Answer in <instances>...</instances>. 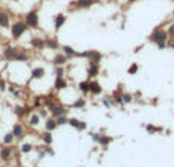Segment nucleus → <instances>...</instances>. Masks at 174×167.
Segmentation results:
<instances>
[{
    "instance_id": "nucleus-1",
    "label": "nucleus",
    "mask_w": 174,
    "mask_h": 167,
    "mask_svg": "<svg viewBox=\"0 0 174 167\" xmlns=\"http://www.w3.org/2000/svg\"><path fill=\"white\" fill-rule=\"evenodd\" d=\"M168 38H170V37H168V32L164 31L162 28H156V29L153 31V34L148 37V40H150L151 43H154L160 50L167 47V41H168Z\"/></svg>"
},
{
    "instance_id": "nucleus-2",
    "label": "nucleus",
    "mask_w": 174,
    "mask_h": 167,
    "mask_svg": "<svg viewBox=\"0 0 174 167\" xmlns=\"http://www.w3.org/2000/svg\"><path fill=\"white\" fill-rule=\"evenodd\" d=\"M9 28H11V37H12L14 40H20V38L23 37V34L28 31V26H26V23H25L23 20L14 21Z\"/></svg>"
},
{
    "instance_id": "nucleus-3",
    "label": "nucleus",
    "mask_w": 174,
    "mask_h": 167,
    "mask_svg": "<svg viewBox=\"0 0 174 167\" xmlns=\"http://www.w3.org/2000/svg\"><path fill=\"white\" fill-rule=\"evenodd\" d=\"M23 21L26 23L28 28L37 29V28H38V23H40V20H38V11H37V9L29 11V12L25 15V20H23Z\"/></svg>"
},
{
    "instance_id": "nucleus-4",
    "label": "nucleus",
    "mask_w": 174,
    "mask_h": 167,
    "mask_svg": "<svg viewBox=\"0 0 174 167\" xmlns=\"http://www.w3.org/2000/svg\"><path fill=\"white\" fill-rule=\"evenodd\" d=\"M78 56H83L89 59V64H99V61L102 59V53L98 50H86L83 53H78Z\"/></svg>"
},
{
    "instance_id": "nucleus-5",
    "label": "nucleus",
    "mask_w": 174,
    "mask_h": 167,
    "mask_svg": "<svg viewBox=\"0 0 174 167\" xmlns=\"http://www.w3.org/2000/svg\"><path fill=\"white\" fill-rule=\"evenodd\" d=\"M17 53H18V49H17V47H14V46H8V47L3 50V58H5L6 61H15Z\"/></svg>"
},
{
    "instance_id": "nucleus-6",
    "label": "nucleus",
    "mask_w": 174,
    "mask_h": 167,
    "mask_svg": "<svg viewBox=\"0 0 174 167\" xmlns=\"http://www.w3.org/2000/svg\"><path fill=\"white\" fill-rule=\"evenodd\" d=\"M29 113H31V108L26 106V105H17V106L14 108V114H15L18 119H23V117L29 116Z\"/></svg>"
},
{
    "instance_id": "nucleus-7",
    "label": "nucleus",
    "mask_w": 174,
    "mask_h": 167,
    "mask_svg": "<svg viewBox=\"0 0 174 167\" xmlns=\"http://www.w3.org/2000/svg\"><path fill=\"white\" fill-rule=\"evenodd\" d=\"M67 61H69V56H66L63 52L61 53H57L55 56H53V65L55 67H60V65H64V64H67Z\"/></svg>"
},
{
    "instance_id": "nucleus-8",
    "label": "nucleus",
    "mask_w": 174,
    "mask_h": 167,
    "mask_svg": "<svg viewBox=\"0 0 174 167\" xmlns=\"http://www.w3.org/2000/svg\"><path fill=\"white\" fill-rule=\"evenodd\" d=\"M31 46H32L35 50H43V49H46L44 38H40V37H32V38H31Z\"/></svg>"
},
{
    "instance_id": "nucleus-9",
    "label": "nucleus",
    "mask_w": 174,
    "mask_h": 167,
    "mask_svg": "<svg viewBox=\"0 0 174 167\" xmlns=\"http://www.w3.org/2000/svg\"><path fill=\"white\" fill-rule=\"evenodd\" d=\"M66 23V15L64 14H57L55 18H53V26H55V31L58 32Z\"/></svg>"
},
{
    "instance_id": "nucleus-10",
    "label": "nucleus",
    "mask_w": 174,
    "mask_h": 167,
    "mask_svg": "<svg viewBox=\"0 0 174 167\" xmlns=\"http://www.w3.org/2000/svg\"><path fill=\"white\" fill-rule=\"evenodd\" d=\"M12 134H14V137L17 138V140H22L23 137H25V128L20 125V123H14L12 126V131H11Z\"/></svg>"
},
{
    "instance_id": "nucleus-11",
    "label": "nucleus",
    "mask_w": 174,
    "mask_h": 167,
    "mask_svg": "<svg viewBox=\"0 0 174 167\" xmlns=\"http://www.w3.org/2000/svg\"><path fill=\"white\" fill-rule=\"evenodd\" d=\"M67 125L73 126L75 129H78V131H84L87 128V123L86 122H83V120H78V119H75V117H72V119H69V123Z\"/></svg>"
},
{
    "instance_id": "nucleus-12",
    "label": "nucleus",
    "mask_w": 174,
    "mask_h": 167,
    "mask_svg": "<svg viewBox=\"0 0 174 167\" xmlns=\"http://www.w3.org/2000/svg\"><path fill=\"white\" fill-rule=\"evenodd\" d=\"M58 105V100H57V97L55 96H47L46 99H44V108H47L49 109V113L55 108Z\"/></svg>"
},
{
    "instance_id": "nucleus-13",
    "label": "nucleus",
    "mask_w": 174,
    "mask_h": 167,
    "mask_svg": "<svg viewBox=\"0 0 174 167\" xmlns=\"http://www.w3.org/2000/svg\"><path fill=\"white\" fill-rule=\"evenodd\" d=\"M63 114H67V109H66V106H64V105H61V103H58V105H57V106L50 111V116H52V117H55V119H57V117H60V116H63Z\"/></svg>"
},
{
    "instance_id": "nucleus-14",
    "label": "nucleus",
    "mask_w": 174,
    "mask_h": 167,
    "mask_svg": "<svg viewBox=\"0 0 174 167\" xmlns=\"http://www.w3.org/2000/svg\"><path fill=\"white\" fill-rule=\"evenodd\" d=\"M95 3H96V0H77L75 2V8L77 9H87L92 5H95Z\"/></svg>"
},
{
    "instance_id": "nucleus-15",
    "label": "nucleus",
    "mask_w": 174,
    "mask_h": 167,
    "mask_svg": "<svg viewBox=\"0 0 174 167\" xmlns=\"http://www.w3.org/2000/svg\"><path fill=\"white\" fill-rule=\"evenodd\" d=\"M44 43H46V47L50 49V50H57V49L60 47V43H58V38H57V37L44 38Z\"/></svg>"
},
{
    "instance_id": "nucleus-16",
    "label": "nucleus",
    "mask_w": 174,
    "mask_h": 167,
    "mask_svg": "<svg viewBox=\"0 0 174 167\" xmlns=\"http://www.w3.org/2000/svg\"><path fill=\"white\" fill-rule=\"evenodd\" d=\"M29 58H31V55H29L28 50H25V49H18V53H17L15 61H18V62H26V61H29Z\"/></svg>"
},
{
    "instance_id": "nucleus-17",
    "label": "nucleus",
    "mask_w": 174,
    "mask_h": 167,
    "mask_svg": "<svg viewBox=\"0 0 174 167\" xmlns=\"http://www.w3.org/2000/svg\"><path fill=\"white\" fill-rule=\"evenodd\" d=\"M99 75V64H89L87 67V76L89 78H96Z\"/></svg>"
},
{
    "instance_id": "nucleus-18",
    "label": "nucleus",
    "mask_w": 174,
    "mask_h": 167,
    "mask_svg": "<svg viewBox=\"0 0 174 167\" xmlns=\"http://www.w3.org/2000/svg\"><path fill=\"white\" fill-rule=\"evenodd\" d=\"M11 157H12V149H11L9 146H5V147L0 149V158H2L3 161H9Z\"/></svg>"
},
{
    "instance_id": "nucleus-19",
    "label": "nucleus",
    "mask_w": 174,
    "mask_h": 167,
    "mask_svg": "<svg viewBox=\"0 0 174 167\" xmlns=\"http://www.w3.org/2000/svg\"><path fill=\"white\" fill-rule=\"evenodd\" d=\"M101 93H102L101 84L98 82V81H90V94L98 96V94H101Z\"/></svg>"
},
{
    "instance_id": "nucleus-20",
    "label": "nucleus",
    "mask_w": 174,
    "mask_h": 167,
    "mask_svg": "<svg viewBox=\"0 0 174 167\" xmlns=\"http://www.w3.org/2000/svg\"><path fill=\"white\" fill-rule=\"evenodd\" d=\"M53 88H55L57 91H61V90L67 88V81H66V78H55Z\"/></svg>"
},
{
    "instance_id": "nucleus-21",
    "label": "nucleus",
    "mask_w": 174,
    "mask_h": 167,
    "mask_svg": "<svg viewBox=\"0 0 174 167\" xmlns=\"http://www.w3.org/2000/svg\"><path fill=\"white\" fill-rule=\"evenodd\" d=\"M44 126H46V131H50V132H52L53 129H57V128H58L57 119H55V117H52V116H50V117H47V119H46V122H44Z\"/></svg>"
},
{
    "instance_id": "nucleus-22",
    "label": "nucleus",
    "mask_w": 174,
    "mask_h": 167,
    "mask_svg": "<svg viewBox=\"0 0 174 167\" xmlns=\"http://www.w3.org/2000/svg\"><path fill=\"white\" fill-rule=\"evenodd\" d=\"M0 28H9V15L3 9H0Z\"/></svg>"
},
{
    "instance_id": "nucleus-23",
    "label": "nucleus",
    "mask_w": 174,
    "mask_h": 167,
    "mask_svg": "<svg viewBox=\"0 0 174 167\" xmlns=\"http://www.w3.org/2000/svg\"><path fill=\"white\" fill-rule=\"evenodd\" d=\"M61 50H63V53H64L66 56H69V59H70V58L78 56V53L75 52V49H73V47H70V46H63V47H61Z\"/></svg>"
},
{
    "instance_id": "nucleus-24",
    "label": "nucleus",
    "mask_w": 174,
    "mask_h": 167,
    "mask_svg": "<svg viewBox=\"0 0 174 167\" xmlns=\"http://www.w3.org/2000/svg\"><path fill=\"white\" fill-rule=\"evenodd\" d=\"M44 69L43 67H35L34 70H32V73H31V79H42L44 76Z\"/></svg>"
},
{
    "instance_id": "nucleus-25",
    "label": "nucleus",
    "mask_w": 174,
    "mask_h": 167,
    "mask_svg": "<svg viewBox=\"0 0 174 167\" xmlns=\"http://www.w3.org/2000/svg\"><path fill=\"white\" fill-rule=\"evenodd\" d=\"M40 122H42V117L38 116V113H34V114H31V116H29V120H28V123H29V126L35 128V126L38 125Z\"/></svg>"
},
{
    "instance_id": "nucleus-26",
    "label": "nucleus",
    "mask_w": 174,
    "mask_h": 167,
    "mask_svg": "<svg viewBox=\"0 0 174 167\" xmlns=\"http://www.w3.org/2000/svg\"><path fill=\"white\" fill-rule=\"evenodd\" d=\"M112 140H113V138H112L110 135H104V134H101V135H99V140H98V143H99L102 147H107V146L112 143Z\"/></svg>"
},
{
    "instance_id": "nucleus-27",
    "label": "nucleus",
    "mask_w": 174,
    "mask_h": 167,
    "mask_svg": "<svg viewBox=\"0 0 174 167\" xmlns=\"http://www.w3.org/2000/svg\"><path fill=\"white\" fill-rule=\"evenodd\" d=\"M42 140H43V143L46 146H50L52 144V141H53V137H52V132L50 131H46L42 134Z\"/></svg>"
},
{
    "instance_id": "nucleus-28",
    "label": "nucleus",
    "mask_w": 174,
    "mask_h": 167,
    "mask_svg": "<svg viewBox=\"0 0 174 167\" xmlns=\"http://www.w3.org/2000/svg\"><path fill=\"white\" fill-rule=\"evenodd\" d=\"M78 88H80V91H81L83 94L90 93V81H83V82H80Z\"/></svg>"
},
{
    "instance_id": "nucleus-29",
    "label": "nucleus",
    "mask_w": 174,
    "mask_h": 167,
    "mask_svg": "<svg viewBox=\"0 0 174 167\" xmlns=\"http://www.w3.org/2000/svg\"><path fill=\"white\" fill-rule=\"evenodd\" d=\"M14 140H15V137H14V134H12V132H8V134H5V137H3V143H5L6 146L12 144V143H14Z\"/></svg>"
},
{
    "instance_id": "nucleus-30",
    "label": "nucleus",
    "mask_w": 174,
    "mask_h": 167,
    "mask_svg": "<svg viewBox=\"0 0 174 167\" xmlns=\"http://www.w3.org/2000/svg\"><path fill=\"white\" fill-rule=\"evenodd\" d=\"M84 106H86V99H83V97L77 99V100L72 103V108H78V109H81V108H84Z\"/></svg>"
},
{
    "instance_id": "nucleus-31",
    "label": "nucleus",
    "mask_w": 174,
    "mask_h": 167,
    "mask_svg": "<svg viewBox=\"0 0 174 167\" xmlns=\"http://www.w3.org/2000/svg\"><path fill=\"white\" fill-rule=\"evenodd\" d=\"M43 105H44V99H43V97H34V103H32V108H34V109H37V108L40 109Z\"/></svg>"
},
{
    "instance_id": "nucleus-32",
    "label": "nucleus",
    "mask_w": 174,
    "mask_h": 167,
    "mask_svg": "<svg viewBox=\"0 0 174 167\" xmlns=\"http://www.w3.org/2000/svg\"><path fill=\"white\" fill-rule=\"evenodd\" d=\"M113 99H115L116 103L122 105V91H121V90H116V91L113 93Z\"/></svg>"
},
{
    "instance_id": "nucleus-33",
    "label": "nucleus",
    "mask_w": 174,
    "mask_h": 167,
    "mask_svg": "<svg viewBox=\"0 0 174 167\" xmlns=\"http://www.w3.org/2000/svg\"><path fill=\"white\" fill-rule=\"evenodd\" d=\"M57 123H58V126L67 125V123H69V117H67L66 114H63V116H60V117H57Z\"/></svg>"
},
{
    "instance_id": "nucleus-34",
    "label": "nucleus",
    "mask_w": 174,
    "mask_h": 167,
    "mask_svg": "<svg viewBox=\"0 0 174 167\" xmlns=\"http://www.w3.org/2000/svg\"><path fill=\"white\" fill-rule=\"evenodd\" d=\"M32 147H34V146H32L31 143H23V144L20 146V150H22L23 154H29V152L32 150Z\"/></svg>"
},
{
    "instance_id": "nucleus-35",
    "label": "nucleus",
    "mask_w": 174,
    "mask_h": 167,
    "mask_svg": "<svg viewBox=\"0 0 174 167\" xmlns=\"http://www.w3.org/2000/svg\"><path fill=\"white\" fill-rule=\"evenodd\" d=\"M55 75H57V78H64V75H66V70H64V65H60V67H55Z\"/></svg>"
},
{
    "instance_id": "nucleus-36",
    "label": "nucleus",
    "mask_w": 174,
    "mask_h": 167,
    "mask_svg": "<svg viewBox=\"0 0 174 167\" xmlns=\"http://www.w3.org/2000/svg\"><path fill=\"white\" fill-rule=\"evenodd\" d=\"M137 70H139V65H137L136 62H133L130 67H129L127 73H129V75H136V73H137Z\"/></svg>"
},
{
    "instance_id": "nucleus-37",
    "label": "nucleus",
    "mask_w": 174,
    "mask_h": 167,
    "mask_svg": "<svg viewBox=\"0 0 174 167\" xmlns=\"http://www.w3.org/2000/svg\"><path fill=\"white\" fill-rule=\"evenodd\" d=\"M133 102V96L130 93H122V103H131Z\"/></svg>"
},
{
    "instance_id": "nucleus-38",
    "label": "nucleus",
    "mask_w": 174,
    "mask_h": 167,
    "mask_svg": "<svg viewBox=\"0 0 174 167\" xmlns=\"http://www.w3.org/2000/svg\"><path fill=\"white\" fill-rule=\"evenodd\" d=\"M145 129H147L148 132H151V134H153V132H162V131H164L162 128H156V126H153V125H147Z\"/></svg>"
},
{
    "instance_id": "nucleus-39",
    "label": "nucleus",
    "mask_w": 174,
    "mask_h": 167,
    "mask_svg": "<svg viewBox=\"0 0 174 167\" xmlns=\"http://www.w3.org/2000/svg\"><path fill=\"white\" fill-rule=\"evenodd\" d=\"M38 116H40L42 119H47V117H49V109H47V108H40V109H38Z\"/></svg>"
},
{
    "instance_id": "nucleus-40",
    "label": "nucleus",
    "mask_w": 174,
    "mask_h": 167,
    "mask_svg": "<svg viewBox=\"0 0 174 167\" xmlns=\"http://www.w3.org/2000/svg\"><path fill=\"white\" fill-rule=\"evenodd\" d=\"M167 32H168V37H171V38H173V37H174V23L170 26V28H168V31H167Z\"/></svg>"
},
{
    "instance_id": "nucleus-41",
    "label": "nucleus",
    "mask_w": 174,
    "mask_h": 167,
    "mask_svg": "<svg viewBox=\"0 0 174 167\" xmlns=\"http://www.w3.org/2000/svg\"><path fill=\"white\" fill-rule=\"evenodd\" d=\"M6 87H8L6 82H5L3 79H0V91H5V90H6Z\"/></svg>"
},
{
    "instance_id": "nucleus-42",
    "label": "nucleus",
    "mask_w": 174,
    "mask_h": 167,
    "mask_svg": "<svg viewBox=\"0 0 174 167\" xmlns=\"http://www.w3.org/2000/svg\"><path fill=\"white\" fill-rule=\"evenodd\" d=\"M99 135H101V134H92V140L98 143V140H99Z\"/></svg>"
},
{
    "instance_id": "nucleus-43",
    "label": "nucleus",
    "mask_w": 174,
    "mask_h": 167,
    "mask_svg": "<svg viewBox=\"0 0 174 167\" xmlns=\"http://www.w3.org/2000/svg\"><path fill=\"white\" fill-rule=\"evenodd\" d=\"M46 152H47V154H50V155H53V150H52V149H49V147L46 149Z\"/></svg>"
},
{
    "instance_id": "nucleus-44",
    "label": "nucleus",
    "mask_w": 174,
    "mask_h": 167,
    "mask_svg": "<svg viewBox=\"0 0 174 167\" xmlns=\"http://www.w3.org/2000/svg\"><path fill=\"white\" fill-rule=\"evenodd\" d=\"M170 46H171V49H173V50H174V43H171V44H170Z\"/></svg>"
},
{
    "instance_id": "nucleus-45",
    "label": "nucleus",
    "mask_w": 174,
    "mask_h": 167,
    "mask_svg": "<svg viewBox=\"0 0 174 167\" xmlns=\"http://www.w3.org/2000/svg\"><path fill=\"white\" fill-rule=\"evenodd\" d=\"M171 43H174V37H173V41H171Z\"/></svg>"
},
{
    "instance_id": "nucleus-46",
    "label": "nucleus",
    "mask_w": 174,
    "mask_h": 167,
    "mask_svg": "<svg viewBox=\"0 0 174 167\" xmlns=\"http://www.w3.org/2000/svg\"><path fill=\"white\" fill-rule=\"evenodd\" d=\"M173 17H174V11H173Z\"/></svg>"
}]
</instances>
